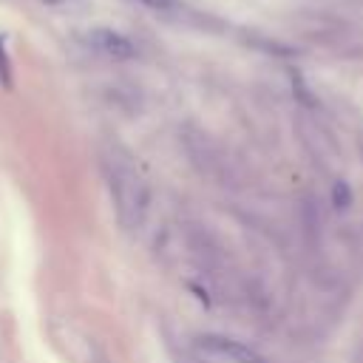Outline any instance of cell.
Masks as SVG:
<instances>
[{
    "mask_svg": "<svg viewBox=\"0 0 363 363\" xmlns=\"http://www.w3.org/2000/svg\"><path fill=\"white\" fill-rule=\"evenodd\" d=\"M182 145H184L187 162L196 167V173H201L207 179H216V182H221L227 176V159H224L221 147L207 133L193 130V128H184Z\"/></svg>",
    "mask_w": 363,
    "mask_h": 363,
    "instance_id": "obj_2",
    "label": "cell"
},
{
    "mask_svg": "<svg viewBox=\"0 0 363 363\" xmlns=\"http://www.w3.org/2000/svg\"><path fill=\"white\" fill-rule=\"evenodd\" d=\"M85 43L91 51H96L108 60H133L139 54L136 43L130 37H125L122 31H113V28H94L85 34Z\"/></svg>",
    "mask_w": 363,
    "mask_h": 363,
    "instance_id": "obj_5",
    "label": "cell"
},
{
    "mask_svg": "<svg viewBox=\"0 0 363 363\" xmlns=\"http://www.w3.org/2000/svg\"><path fill=\"white\" fill-rule=\"evenodd\" d=\"M193 363H210V360H201V357H196V360H193Z\"/></svg>",
    "mask_w": 363,
    "mask_h": 363,
    "instance_id": "obj_8",
    "label": "cell"
},
{
    "mask_svg": "<svg viewBox=\"0 0 363 363\" xmlns=\"http://www.w3.org/2000/svg\"><path fill=\"white\" fill-rule=\"evenodd\" d=\"M139 3L147 6L156 17L173 23V26L201 28V31H210V28H218V26H221L213 14H207V11L196 9V6H190L187 0H139Z\"/></svg>",
    "mask_w": 363,
    "mask_h": 363,
    "instance_id": "obj_3",
    "label": "cell"
},
{
    "mask_svg": "<svg viewBox=\"0 0 363 363\" xmlns=\"http://www.w3.org/2000/svg\"><path fill=\"white\" fill-rule=\"evenodd\" d=\"M196 343H199L201 352L227 357L230 363H267L252 346H247V343H241L235 337H227V335H199Z\"/></svg>",
    "mask_w": 363,
    "mask_h": 363,
    "instance_id": "obj_4",
    "label": "cell"
},
{
    "mask_svg": "<svg viewBox=\"0 0 363 363\" xmlns=\"http://www.w3.org/2000/svg\"><path fill=\"white\" fill-rule=\"evenodd\" d=\"M329 199H332V204H335V210H349V204H352V187L343 182V179H337V182H332V190H329Z\"/></svg>",
    "mask_w": 363,
    "mask_h": 363,
    "instance_id": "obj_6",
    "label": "cell"
},
{
    "mask_svg": "<svg viewBox=\"0 0 363 363\" xmlns=\"http://www.w3.org/2000/svg\"><path fill=\"white\" fill-rule=\"evenodd\" d=\"M102 176L116 210V218L122 224V230L136 233L145 224L147 207H150V190L142 182V176L136 173L130 156L119 147V145H108L102 150Z\"/></svg>",
    "mask_w": 363,
    "mask_h": 363,
    "instance_id": "obj_1",
    "label": "cell"
},
{
    "mask_svg": "<svg viewBox=\"0 0 363 363\" xmlns=\"http://www.w3.org/2000/svg\"><path fill=\"white\" fill-rule=\"evenodd\" d=\"M94 363H108V357H105L102 352H96V357H94Z\"/></svg>",
    "mask_w": 363,
    "mask_h": 363,
    "instance_id": "obj_7",
    "label": "cell"
}]
</instances>
